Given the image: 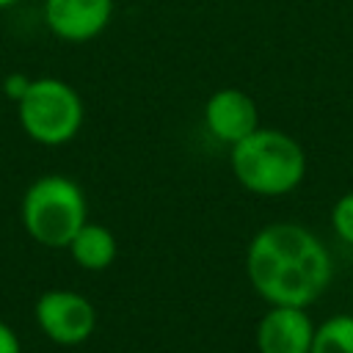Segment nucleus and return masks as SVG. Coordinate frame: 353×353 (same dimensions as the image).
Instances as JSON below:
<instances>
[{
    "label": "nucleus",
    "mask_w": 353,
    "mask_h": 353,
    "mask_svg": "<svg viewBox=\"0 0 353 353\" xmlns=\"http://www.w3.org/2000/svg\"><path fill=\"white\" fill-rule=\"evenodd\" d=\"M28 83H30V80H28L25 74H8V77H6V83H3V91H6V97H8V99H14V102H17V99L25 94Z\"/></svg>",
    "instance_id": "nucleus-13"
},
{
    "label": "nucleus",
    "mask_w": 353,
    "mask_h": 353,
    "mask_svg": "<svg viewBox=\"0 0 353 353\" xmlns=\"http://www.w3.org/2000/svg\"><path fill=\"white\" fill-rule=\"evenodd\" d=\"M69 254L83 270H105L116 259V237L108 226L85 221L80 232L69 240Z\"/></svg>",
    "instance_id": "nucleus-9"
},
{
    "label": "nucleus",
    "mask_w": 353,
    "mask_h": 353,
    "mask_svg": "<svg viewBox=\"0 0 353 353\" xmlns=\"http://www.w3.org/2000/svg\"><path fill=\"white\" fill-rule=\"evenodd\" d=\"M309 353H353V314L339 312L314 325Z\"/></svg>",
    "instance_id": "nucleus-10"
},
{
    "label": "nucleus",
    "mask_w": 353,
    "mask_h": 353,
    "mask_svg": "<svg viewBox=\"0 0 353 353\" xmlns=\"http://www.w3.org/2000/svg\"><path fill=\"white\" fill-rule=\"evenodd\" d=\"M204 124L221 143H237L259 127V110L243 88H218L204 102Z\"/></svg>",
    "instance_id": "nucleus-8"
},
{
    "label": "nucleus",
    "mask_w": 353,
    "mask_h": 353,
    "mask_svg": "<svg viewBox=\"0 0 353 353\" xmlns=\"http://www.w3.org/2000/svg\"><path fill=\"white\" fill-rule=\"evenodd\" d=\"M14 3H19V0H0V8H8V6H14Z\"/></svg>",
    "instance_id": "nucleus-14"
},
{
    "label": "nucleus",
    "mask_w": 353,
    "mask_h": 353,
    "mask_svg": "<svg viewBox=\"0 0 353 353\" xmlns=\"http://www.w3.org/2000/svg\"><path fill=\"white\" fill-rule=\"evenodd\" d=\"M33 317L39 331L61 345V347H74L88 342V336L97 328V309L94 303L74 290H47L36 298Z\"/></svg>",
    "instance_id": "nucleus-5"
},
{
    "label": "nucleus",
    "mask_w": 353,
    "mask_h": 353,
    "mask_svg": "<svg viewBox=\"0 0 353 353\" xmlns=\"http://www.w3.org/2000/svg\"><path fill=\"white\" fill-rule=\"evenodd\" d=\"M245 276L268 306L309 309L328 290L334 262L314 232L301 223L279 221L251 237Z\"/></svg>",
    "instance_id": "nucleus-1"
},
{
    "label": "nucleus",
    "mask_w": 353,
    "mask_h": 353,
    "mask_svg": "<svg viewBox=\"0 0 353 353\" xmlns=\"http://www.w3.org/2000/svg\"><path fill=\"white\" fill-rule=\"evenodd\" d=\"M314 323L301 306H270L256 323L259 353H309Z\"/></svg>",
    "instance_id": "nucleus-7"
},
{
    "label": "nucleus",
    "mask_w": 353,
    "mask_h": 353,
    "mask_svg": "<svg viewBox=\"0 0 353 353\" xmlns=\"http://www.w3.org/2000/svg\"><path fill=\"white\" fill-rule=\"evenodd\" d=\"M83 99L80 94L58 77H36L28 83L25 94L17 99V119L25 135L44 146L69 143L83 127Z\"/></svg>",
    "instance_id": "nucleus-4"
},
{
    "label": "nucleus",
    "mask_w": 353,
    "mask_h": 353,
    "mask_svg": "<svg viewBox=\"0 0 353 353\" xmlns=\"http://www.w3.org/2000/svg\"><path fill=\"white\" fill-rule=\"evenodd\" d=\"M232 174L234 179L256 196H287L306 176L303 146L273 127H256L243 141L232 143Z\"/></svg>",
    "instance_id": "nucleus-2"
},
{
    "label": "nucleus",
    "mask_w": 353,
    "mask_h": 353,
    "mask_svg": "<svg viewBox=\"0 0 353 353\" xmlns=\"http://www.w3.org/2000/svg\"><path fill=\"white\" fill-rule=\"evenodd\" d=\"M113 19V0H44V22L61 41L97 39Z\"/></svg>",
    "instance_id": "nucleus-6"
},
{
    "label": "nucleus",
    "mask_w": 353,
    "mask_h": 353,
    "mask_svg": "<svg viewBox=\"0 0 353 353\" xmlns=\"http://www.w3.org/2000/svg\"><path fill=\"white\" fill-rule=\"evenodd\" d=\"M0 353H22V342L8 323L0 320Z\"/></svg>",
    "instance_id": "nucleus-12"
},
{
    "label": "nucleus",
    "mask_w": 353,
    "mask_h": 353,
    "mask_svg": "<svg viewBox=\"0 0 353 353\" xmlns=\"http://www.w3.org/2000/svg\"><path fill=\"white\" fill-rule=\"evenodd\" d=\"M25 232L47 248H66L88 221L83 188L63 174H44L28 185L19 204Z\"/></svg>",
    "instance_id": "nucleus-3"
},
{
    "label": "nucleus",
    "mask_w": 353,
    "mask_h": 353,
    "mask_svg": "<svg viewBox=\"0 0 353 353\" xmlns=\"http://www.w3.org/2000/svg\"><path fill=\"white\" fill-rule=\"evenodd\" d=\"M331 229L336 232L339 240L353 245V190L334 201V207H331Z\"/></svg>",
    "instance_id": "nucleus-11"
}]
</instances>
